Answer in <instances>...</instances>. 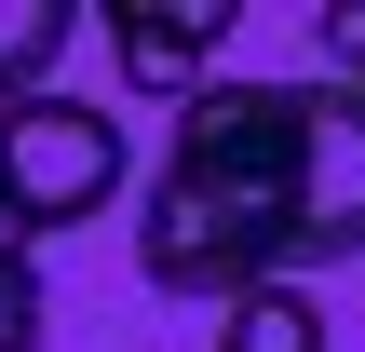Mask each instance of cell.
<instances>
[{
  "mask_svg": "<svg viewBox=\"0 0 365 352\" xmlns=\"http://www.w3.org/2000/svg\"><path fill=\"white\" fill-rule=\"evenodd\" d=\"M325 54H339V81H365V0H352V14H325Z\"/></svg>",
  "mask_w": 365,
  "mask_h": 352,
  "instance_id": "obj_7",
  "label": "cell"
},
{
  "mask_svg": "<svg viewBox=\"0 0 365 352\" xmlns=\"http://www.w3.org/2000/svg\"><path fill=\"white\" fill-rule=\"evenodd\" d=\"M41 312H54V298H41V271H27V258H0V352H41Z\"/></svg>",
  "mask_w": 365,
  "mask_h": 352,
  "instance_id": "obj_6",
  "label": "cell"
},
{
  "mask_svg": "<svg viewBox=\"0 0 365 352\" xmlns=\"http://www.w3.org/2000/svg\"><path fill=\"white\" fill-rule=\"evenodd\" d=\"M135 190V149L95 95H27L0 109V258H27L41 231H81Z\"/></svg>",
  "mask_w": 365,
  "mask_h": 352,
  "instance_id": "obj_2",
  "label": "cell"
},
{
  "mask_svg": "<svg viewBox=\"0 0 365 352\" xmlns=\"http://www.w3.org/2000/svg\"><path fill=\"white\" fill-rule=\"evenodd\" d=\"M217 352H325V298L312 285H257L217 312Z\"/></svg>",
  "mask_w": 365,
  "mask_h": 352,
  "instance_id": "obj_5",
  "label": "cell"
},
{
  "mask_svg": "<svg viewBox=\"0 0 365 352\" xmlns=\"http://www.w3.org/2000/svg\"><path fill=\"white\" fill-rule=\"evenodd\" d=\"M81 27H95L81 0H0V109H27V95H54V54H68Z\"/></svg>",
  "mask_w": 365,
  "mask_h": 352,
  "instance_id": "obj_4",
  "label": "cell"
},
{
  "mask_svg": "<svg viewBox=\"0 0 365 352\" xmlns=\"http://www.w3.org/2000/svg\"><path fill=\"white\" fill-rule=\"evenodd\" d=\"M217 41H230V0H108V54L135 95H203L217 81Z\"/></svg>",
  "mask_w": 365,
  "mask_h": 352,
  "instance_id": "obj_3",
  "label": "cell"
},
{
  "mask_svg": "<svg viewBox=\"0 0 365 352\" xmlns=\"http://www.w3.org/2000/svg\"><path fill=\"white\" fill-rule=\"evenodd\" d=\"M135 271L163 298H257L312 271V81H203L135 203Z\"/></svg>",
  "mask_w": 365,
  "mask_h": 352,
  "instance_id": "obj_1",
  "label": "cell"
}]
</instances>
